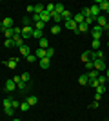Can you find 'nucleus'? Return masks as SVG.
<instances>
[{
	"label": "nucleus",
	"mask_w": 109,
	"mask_h": 121,
	"mask_svg": "<svg viewBox=\"0 0 109 121\" xmlns=\"http://www.w3.org/2000/svg\"><path fill=\"white\" fill-rule=\"evenodd\" d=\"M11 101H13L11 98H4V99H2V105L4 107H11Z\"/></svg>",
	"instance_id": "obj_38"
},
{
	"label": "nucleus",
	"mask_w": 109,
	"mask_h": 121,
	"mask_svg": "<svg viewBox=\"0 0 109 121\" xmlns=\"http://www.w3.org/2000/svg\"><path fill=\"white\" fill-rule=\"evenodd\" d=\"M107 27H109V22H107Z\"/></svg>",
	"instance_id": "obj_52"
},
{
	"label": "nucleus",
	"mask_w": 109,
	"mask_h": 121,
	"mask_svg": "<svg viewBox=\"0 0 109 121\" xmlns=\"http://www.w3.org/2000/svg\"><path fill=\"white\" fill-rule=\"evenodd\" d=\"M4 45H5V47H13V40H5Z\"/></svg>",
	"instance_id": "obj_46"
},
{
	"label": "nucleus",
	"mask_w": 109,
	"mask_h": 121,
	"mask_svg": "<svg viewBox=\"0 0 109 121\" xmlns=\"http://www.w3.org/2000/svg\"><path fill=\"white\" fill-rule=\"evenodd\" d=\"M84 22H85V24H87V25H91V24H93V22H95V18H93V16H87V18H85V20H84Z\"/></svg>",
	"instance_id": "obj_44"
},
{
	"label": "nucleus",
	"mask_w": 109,
	"mask_h": 121,
	"mask_svg": "<svg viewBox=\"0 0 109 121\" xmlns=\"http://www.w3.org/2000/svg\"><path fill=\"white\" fill-rule=\"evenodd\" d=\"M26 85H27V83H24V81H16V89H18V91H26Z\"/></svg>",
	"instance_id": "obj_35"
},
{
	"label": "nucleus",
	"mask_w": 109,
	"mask_h": 121,
	"mask_svg": "<svg viewBox=\"0 0 109 121\" xmlns=\"http://www.w3.org/2000/svg\"><path fill=\"white\" fill-rule=\"evenodd\" d=\"M24 45V38L22 36H15L13 38V47H22Z\"/></svg>",
	"instance_id": "obj_11"
},
{
	"label": "nucleus",
	"mask_w": 109,
	"mask_h": 121,
	"mask_svg": "<svg viewBox=\"0 0 109 121\" xmlns=\"http://www.w3.org/2000/svg\"><path fill=\"white\" fill-rule=\"evenodd\" d=\"M107 36H109V29H107Z\"/></svg>",
	"instance_id": "obj_50"
},
{
	"label": "nucleus",
	"mask_w": 109,
	"mask_h": 121,
	"mask_svg": "<svg viewBox=\"0 0 109 121\" xmlns=\"http://www.w3.org/2000/svg\"><path fill=\"white\" fill-rule=\"evenodd\" d=\"M44 27H46V24H44V22H36V24H35V29H38V31H44Z\"/></svg>",
	"instance_id": "obj_36"
},
{
	"label": "nucleus",
	"mask_w": 109,
	"mask_h": 121,
	"mask_svg": "<svg viewBox=\"0 0 109 121\" xmlns=\"http://www.w3.org/2000/svg\"><path fill=\"white\" fill-rule=\"evenodd\" d=\"M29 108H31V105H29L27 101H24V103H20V110H22V112H27V110H29Z\"/></svg>",
	"instance_id": "obj_29"
},
{
	"label": "nucleus",
	"mask_w": 109,
	"mask_h": 121,
	"mask_svg": "<svg viewBox=\"0 0 109 121\" xmlns=\"http://www.w3.org/2000/svg\"><path fill=\"white\" fill-rule=\"evenodd\" d=\"M82 61H84V63L91 61V51H87V52H84V54H82Z\"/></svg>",
	"instance_id": "obj_26"
},
{
	"label": "nucleus",
	"mask_w": 109,
	"mask_h": 121,
	"mask_svg": "<svg viewBox=\"0 0 109 121\" xmlns=\"http://www.w3.org/2000/svg\"><path fill=\"white\" fill-rule=\"evenodd\" d=\"M31 38H36V40H40V38H42V31H38V29H33V35H31Z\"/></svg>",
	"instance_id": "obj_30"
},
{
	"label": "nucleus",
	"mask_w": 109,
	"mask_h": 121,
	"mask_svg": "<svg viewBox=\"0 0 109 121\" xmlns=\"http://www.w3.org/2000/svg\"><path fill=\"white\" fill-rule=\"evenodd\" d=\"M11 121H20V119H16V117H13V119H11Z\"/></svg>",
	"instance_id": "obj_49"
},
{
	"label": "nucleus",
	"mask_w": 109,
	"mask_h": 121,
	"mask_svg": "<svg viewBox=\"0 0 109 121\" xmlns=\"http://www.w3.org/2000/svg\"><path fill=\"white\" fill-rule=\"evenodd\" d=\"M96 22H98V25H100V27H102L104 31H107V29H109V27H107V22H109V18H107L105 15H100L98 18H96Z\"/></svg>",
	"instance_id": "obj_3"
},
{
	"label": "nucleus",
	"mask_w": 109,
	"mask_h": 121,
	"mask_svg": "<svg viewBox=\"0 0 109 121\" xmlns=\"http://www.w3.org/2000/svg\"><path fill=\"white\" fill-rule=\"evenodd\" d=\"M66 29H69V31H75V33H78V24H76V22H75V20L71 18V20H67V22H66Z\"/></svg>",
	"instance_id": "obj_7"
},
{
	"label": "nucleus",
	"mask_w": 109,
	"mask_h": 121,
	"mask_svg": "<svg viewBox=\"0 0 109 121\" xmlns=\"http://www.w3.org/2000/svg\"><path fill=\"white\" fill-rule=\"evenodd\" d=\"M5 65L9 67V69H16V65H18V58H11L9 61H5Z\"/></svg>",
	"instance_id": "obj_14"
},
{
	"label": "nucleus",
	"mask_w": 109,
	"mask_h": 121,
	"mask_svg": "<svg viewBox=\"0 0 109 121\" xmlns=\"http://www.w3.org/2000/svg\"><path fill=\"white\" fill-rule=\"evenodd\" d=\"M107 4H109V0H107Z\"/></svg>",
	"instance_id": "obj_53"
},
{
	"label": "nucleus",
	"mask_w": 109,
	"mask_h": 121,
	"mask_svg": "<svg viewBox=\"0 0 109 121\" xmlns=\"http://www.w3.org/2000/svg\"><path fill=\"white\" fill-rule=\"evenodd\" d=\"M35 56H36V60H42V58H46V49H38L35 51Z\"/></svg>",
	"instance_id": "obj_12"
},
{
	"label": "nucleus",
	"mask_w": 109,
	"mask_h": 121,
	"mask_svg": "<svg viewBox=\"0 0 109 121\" xmlns=\"http://www.w3.org/2000/svg\"><path fill=\"white\" fill-rule=\"evenodd\" d=\"M4 89H5V92H13L16 89V83L13 80H7V81H5V85H4Z\"/></svg>",
	"instance_id": "obj_9"
},
{
	"label": "nucleus",
	"mask_w": 109,
	"mask_h": 121,
	"mask_svg": "<svg viewBox=\"0 0 109 121\" xmlns=\"http://www.w3.org/2000/svg\"><path fill=\"white\" fill-rule=\"evenodd\" d=\"M4 112H5V116L13 117V114H15V108H13V107H4Z\"/></svg>",
	"instance_id": "obj_23"
},
{
	"label": "nucleus",
	"mask_w": 109,
	"mask_h": 121,
	"mask_svg": "<svg viewBox=\"0 0 109 121\" xmlns=\"http://www.w3.org/2000/svg\"><path fill=\"white\" fill-rule=\"evenodd\" d=\"M93 63H95V71H98V72H102V71H105V69H107V65H105L104 60H95Z\"/></svg>",
	"instance_id": "obj_4"
},
{
	"label": "nucleus",
	"mask_w": 109,
	"mask_h": 121,
	"mask_svg": "<svg viewBox=\"0 0 109 121\" xmlns=\"http://www.w3.org/2000/svg\"><path fill=\"white\" fill-rule=\"evenodd\" d=\"M53 56H55V49H51V47H49V49H46V58H49V60H51Z\"/></svg>",
	"instance_id": "obj_34"
},
{
	"label": "nucleus",
	"mask_w": 109,
	"mask_h": 121,
	"mask_svg": "<svg viewBox=\"0 0 109 121\" xmlns=\"http://www.w3.org/2000/svg\"><path fill=\"white\" fill-rule=\"evenodd\" d=\"M89 11H91V16H93V18H95V22H96V18L100 16V7H98L96 4H95V5H91V7H89Z\"/></svg>",
	"instance_id": "obj_8"
},
{
	"label": "nucleus",
	"mask_w": 109,
	"mask_h": 121,
	"mask_svg": "<svg viewBox=\"0 0 109 121\" xmlns=\"http://www.w3.org/2000/svg\"><path fill=\"white\" fill-rule=\"evenodd\" d=\"M64 11H66V7H64V4H55V13H58V15H62Z\"/></svg>",
	"instance_id": "obj_20"
},
{
	"label": "nucleus",
	"mask_w": 109,
	"mask_h": 121,
	"mask_svg": "<svg viewBox=\"0 0 109 121\" xmlns=\"http://www.w3.org/2000/svg\"><path fill=\"white\" fill-rule=\"evenodd\" d=\"M102 35H104V29L96 24L93 29H91V36H93V40H100V36H102Z\"/></svg>",
	"instance_id": "obj_2"
},
{
	"label": "nucleus",
	"mask_w": 109,
	"mask_h": 121,
	"mask_svg": "<svg viewBox=\"0 0 109 121\" xmlns=\"http://www.w3.org/2000/svg\"><path fill=\"white\" fill-rule=\"evenodd\" d=\"M2 33H4L5 40H13V38H15V33H13V29H4Z\"/></svg>",
	"instance_id": "obj_13"
},
{
	"label": "nucleus",
	"mask_w": 109,
	"mask_h": 121,
	"mask_svg": "<svg viewBox=\"0 0 109 121\" xmlns=\"http://www.w3.org/2000/svg\"><path fill=\"white\" fill-rule=\"evenodd\" d=\"M4 29H13V20H11V18H4V20H2L0 31H4Z\"/></svg>",
	"instance_id": "obj_5"
},
{
	"label": "nucleus",
	"mask_w": 109,
	"mask_h": 121,
	"mask_svg": "<svg viewBox=\"0 0 109 121\" xmlns=\"http://www.w3.org/2000/svg\"><path fill=\"white\" fill-rule=\"evenodd\" d=\"M18 51H20V56H24V58H27V56L31 54V47L27 45V43H24L22 47H18Z\"/></svg>",
	"instance_id": "obj_6"
},
{
	"label": "nucleus",
	"mask_w": 109,
	"mask_h": 121,
	"mask_svg": "<svg viewBox=\"0 0 109 121\" xmlns=\"http://www.w3.org/2000/svg\"><path fill=\"white\" fill-rule=\"evenodd\" d=\"M27 13H33V15H35V5H27Z\"/></svg>",
	"instance_id": "obj_47"
},
{
	"label": "nucleus",
	"mask_w": 109,
	"mask_h": 121,
	"mask_svg": "<svg viewBox=\"0 0 109 121\" xmlns=\"http://www.w3.org/2000/svg\"><path fill=\"white\" fill-rule=\"evenodd\" d=\"M38 47H40V49H49V40L42 36L40 40H38Z\"/></svg>",
	"instance_id": "obj_10"
},
{
	"label": "nucleus",
	"mask_w": 109,
	"mask_h": 121,
	"mask_svg": "<svg viewBox=\"0 0 109 121\" xmlns=\"http://www.w3.org/2000/svg\"><path fill=\"white\" fill-rule=\"evenodd\" d=\"M53 11H55V4H46V13H49V15H51Z\"/></svg>",
	"instance_id": "obj_37"
},
{
	"label": "nucleus",
	"mask_w": 109,
	"mask_h": 121,
	"mask_svg": "<svg viewBox=\"0 0 109 121\" xmlns=\"http://www.w3.org/2000/svg\"><path fill=\"white\" fill-rule=\"evenodd\" d=\"M84 65H85L87 71H93V69H95V63H93V61H87V63H84Z\"/></svg>",
	"instance_id": "obj_40"
},
{
	"label": "nucleus",
	"mask_w": 109,
	"mask_h": 121,
	"mask_svg": "<svg viewBox=\"0 0 109 121\" xmlns=\"http://www.w3.org/2000/svg\"><path fill=\"white\" fill-rule=\"evenodd\" d=\"M26 60L29 61V63H35V61H36V56H35V54H29V56L26 58Z\"/></svg>",
	"instance_id": "obj_41"
},
{
	"label": "nucleus",
	"mask_w": 109,
	"mask_h": 121,
	"mask_svg": "<svg viewBox=\"0 0 109 121\" xmlns=\"http://www.w3.org/2000/svg\"><path fill=\"white\" fill-rule=\"evenodd\" d=\"M51 20H55V24H60V22H62V15H58V13H55V11H53L51 13Z\"/></svg>",
	"instance_id": "obj_15"
},
{
	"label": "nucleus",
	"mask_w": 109,
	"mask_h": 121,
	"mask_svg": "<svg viewBox=\"0 0 109 121\" xmlns=\"http://www.w3.org/2000/svg\"><path fill=\"white\" fill-rule=\"evenodd\" d=\"M105 92V85H98L96 87V94H104Z\"/></svg>",
	"instance_id": "obj_39"
},
{
	"label": "nucleus",
	"mask_w": 109,
	"mask_h": 121,
	"mask_svg": "<svg viewBox=\"0 0 109 121\" xmlns=\"http://www.w3.org/2000/svg\"><path fill=\"white\" fill-rule=\"evenodd\" d=\"M98 76H100V72H98V71H95V69L87 72V78H89V80H96Z\"/></svg>",
	"instance_id": "obj_17"
},
{
	"label": "nucleus",
	"mask_w": 109,
	"mask_h": 121,
	"mask_svg": "<svg viewBox=\"0 0 109 121\" xmlns=\"http://www.w3.org/2000/svg\"><path fill=\"white\" fill-rule=\"evenodd\" d=\"M78 83H80V85H87V83H89L87 74H82V76H80V78H78Z\"/></svg>",
	"instance_id": "obj_18"
},
{
	"label": "nucleus",
	"mask_w": 109,
	"mask_h": 121,
	"mask_svg": "<svg viewBox=\"0 0 109 121\" xmlns=\"http://www.w3.org/2000/svg\"><path fill=\"white\" fill-rule=\"evenodd\" d=\"M107 47H109V42H107Z\"/></svg>",
	"instance_id": "obj_51"
},
{
	"label": "nucleus",
	"mask_w": 109,
	"mask_h": 121,
	"mask_svg": "<svg viewBox=\"0 0 109 121\" xmlns=\"http://www.w3.org/2000/svg\"><path fill=\"white\" fill-rule=\"evenodd\" d=\"M105 78H107V80H109V67H107V69H105Z\"/></svg>",
	"instance_id": "obj_48"
},
{
	"label": "nucleus",
	"mask_w": 109,
	"mask_h": 121,
	"mask_svg": "<svg viewBox=\"0 0 109 121\" xmlns=\"http://www.w3.org/2000/svg\"><path fill=\"white\" fill-rule=\"evenodd\" d=\"M33 29H35V25H26V24H24V27H22V38H24V40L31 38Z\"/></svg>",
	"instance_id": "obj_1"
},
{
	"label": "nucleus",
	"mask_w": 109,
	"mask_h": 121,
	"mask_svg": "<svg viewBox=\"0 0 109 121\" xmlns=\"http://www.w3.org/2000/svg\"><path fill=\"white\" fill-rule=\"evenodd\" d=\"M44 11H46V5H42V4L35 5V15H42Z\"/></svg>",
	"instance_id": "obj_19"
},
{
	"label": "nucleus",
	"mask_w": 109,
	"mask_h": 121,
	"mask_svg": "<svg viewBox=\"0 0 109 121\" xmlns=\"http://www.w3.org/2000/svg\"><path fill=\"white\" fill-rule=\"evenodd\" d=\"M87 85H91V87H95V89H96V87H98V80H89Z\"/></svg>",
	"instance_id": "obj_42"
},
{
	"label": "nucleus",
	"mask_w": 109,
	"mask_h": 121,
	"mask_svg": "<svg viewBox=\"0 0 109 121\" xmlns=\"http://www.w3.org/2000/svg\"><path fill=\"white\" fill-rule=\"evenodd\" d=\"M73 20H75L78 25H80V24H84V16L80 15V13H76V15H73Z\"/></svg>",
	"instance_id": "obj_21"
},
{
	"label": "nucleus",
	"mask_w": 109,
	"mask_h": 121,
	"mask_svg": "<svg viewBox=\"0 0 109 121\" xmlns=\"http://www.w3.org/2000/svg\"><path fill=\"white\" fill-rule=\"evenodd\" d=\"M89 108H98V101L95 99V101H93V103H91V105H89Z\"/></svg>",
	"instance_id": "obj_45"
},
{
	"label": "nucleus",
	"mask_w": 109,
	"mask_h": 121,
	"mask_svg": "<svg viewBox=\"0 0 109 121\" xmlns=\"http://www.w3.org/2000/svg\"><path fill=\"white\" fill-rule=\"evenodd\" d=\"M40 20L44 22V24H46V22H49V20H51V15H49V13H46V11H44V13H42V15H40Z\"/></svg>",
	"instance_id": "obj_24"
},
{
	"label": "nucleus",
	"mask_w": 109,
	"mask_h": 121,
	"mask_svg": "<svg viewBox=\"0 0 109 121\" xmlns=\"http://www.w3.org/2000/svg\"><path fill=\"white\" fill-rule=\"evenodd\" d=\"M71 18H73V15H71V13H69L67 9H66V11H64V13H62V20H66V22H67V20H71Z\"/></svg>",
	"instance_id": "obj_28"
},
{
	"label": "nucleus",
	"mask_w": 109,
	"mask_h": 121,
	"mask_svg": "<svg viewBox=\"0 0 109 121\" xmlns=\"http://www.w3.org/2000/svg\"><path fill=\"white\" fill-rule=\"evenodd\" d=\"M89 31V25L85 24V22H84V24H80L78 25V33H87Z\"/></svg>",
	"instance_id": "obj_25"
},
{
	"label": "nucleus",
	"mask_w": 109,
	"mask_h": 121,
	"mask_svg": "<svg viewBox=\"0 0 109 121\" xmlns=\"http://www.w3.org/2000/svg\"><path fill=\"white\" fill-rule=\"evenodd\" d=\"M11 107H13V108H20V103H18L16 99H13L11 101Z\"/></svg>",
	"instance_id": "obj_43"
},
{
	"label": "nucleus",
	"mask_w": 109,
	"mask_h": 121,
	"mask_svg": "<svg viewBox=\"0 0 109 121\" xmlns=\"http://www.w3.org/2000/svg\"><path fill=\"white\" fill-rule=\"evenodd\" d=\"M91 49L93 51H100V40H93L91 42Z\"/></svg>",
	"instance_id": "obj_27"
},
{
	"label": "nucleus",
	"mask_w": 109,
	"mask_h": 121,
	"mask_svg": "<svg viewBox=\"0 0 109 121\" xmlns=\"http://www.w3.org/2000/svg\"><path fill=\"white\" fill-rule=\"evenodd\" d=\"M20 80L24 81V83H27V81L31 80V76H29V72H24V74H20Z\"/></svg>",
	"instance_id": "obj_32"
},
{
	"label": "nucleus",
	"mask_w": 109,
	"mask_h": 121,
	"mask_svg": "<svg viewBox=\"0 0 109 121\" xmlns=\"http://www.w3.org/2000/svg\"><path fill=\"white\" fill-rule=\"evenodd\" d=\"M49 63H51L49 58H42V60H40V67H42V69H49Z\"/></svg>",
	"instance_id": "obj_16"
},
{
	"label": "nucleus",
	"mask_w": 109,
	"mask_h": 121,
	"mask_svg": "<svg viewBox=\"0 0 109 121\" xmlns=\"http://www.w3.org/2000/svg\"><path fill=\"white\" fill-rule=\"evenodd\" d=\"M96 80H98V85H105V83H107V78H105V74L98 76V78H96Z\"/></svg>",
	"instance_id": "obj_33"
},
{
	"label": "nucleus",
	"mask_w": 109,
	"mask_h": 121,
	"mask_svg": "<svg viewBox=\"0 0 109 121\" xmlns=\"http://www.w3.org/2000/svg\"><path fill=\"white\" fill-rule=\"evenodd\" d=\"M26 101L33 107V105H36V103H38V98H36V96H27V99H26Z\"/></svg>",
	"instance_id": "obj_22"
},
{
	"label": "nucleus",
	"mask_w": 109,
	"mask_h": 121,
	"mask_svg": "<svg viewBox=\"0 0 109 121\" xmlns=\"http://www.w3.org/2000/svg\"><path fill=\"white\" fill-rule=\"evenodd\" d=\"M60 31H62V27H60V25H57V24H55V25H53V27H51V35H58Z\"/></svg>",
	"instance_id": "obj_31"
}]
</instances>
